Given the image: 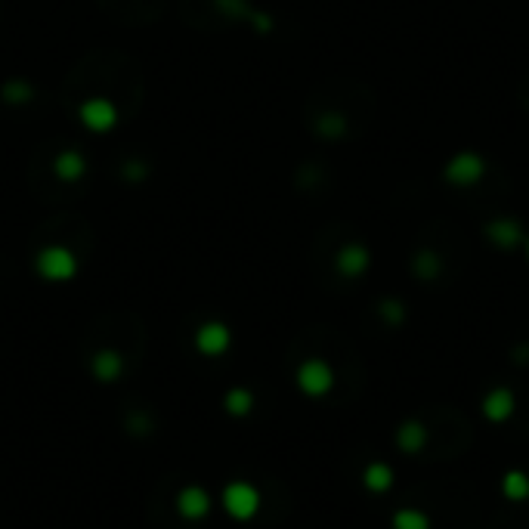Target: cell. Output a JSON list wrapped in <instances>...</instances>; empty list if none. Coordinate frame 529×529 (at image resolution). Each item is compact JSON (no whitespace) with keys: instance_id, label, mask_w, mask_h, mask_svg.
<instances>
[{"instance_id":"obj_1","label":"cell","mask_w":529,"mask_h":529,"mask_svg":"<svg viewBox=\"0 0 529 529\" xmlns=\"http://www.w3.org/2000/svg\"><path fill=\"white\" fill-rule=\"evenodd\" d=\"M220 507L235 524H251L263 507V492L251 480H229L220 492Z\"/></svg>"},{"instance_id":"obj_2","label":"cell","mask_w":529,"mask_h":529,"mask_svg":"<svg viewBox=\"0 0 529 529\" xmlns=\"http://www.w3.org/2000/svg\"><path fill=\"white\" fill-rule=\"evenodd\" d=\"M334 384H338V372L329 359L322 357H306L297 362L295 368V387L297 393L306 396V400H325L331 393Z\"/></svg>"},{"instance_id":"obj_3","label":"cell","mask_w":529,"mask_h":529,"mask_svg":"<svg viewBox=\"0 0 529 529\" xmlns=\"http://www.w3.org/2000/svg\"><path fill=\"white\" fill-rule=\"evenodd\" d=\"M486 171H489V162H486L477 149H462V152H455V155L445 158L440 177L445 186H452V190H473V186L483 183Z\"/></svg>"},{"instance_id":"obj_4","label":"cell","mask_w":529,"mask_h":529,"mask_svg":"<svg viewBox=\"0 0 529 529\" xmlns=\"http://www.w3.org/2000/svg\"><path fill=\"white\" fill-rule=\"evenodd\" d=\"M517 409H520L517 393H514V387H507V384H492L483 396H480V418H483L486 424H492V428L507 424L514 415H517Z\"/></svg>"},{"instance_id":"obj_5","label":"cell","mask_w":529,"mask_h":529,"mask_svg":"<svg viewBox=\"0 0 529 529\" xmlns=\"http://www.w3.org/2000/svg\"><path fill=\"white\" fill-rule=\"evenodd\" d=\"M526 235H529L526 226L517 217H505V214H501V217H492L483 223V239L496 251H505V254L524 248Z\"/></svg>"},{"instance_id":"obj_6","label":"cell","mask_w":529,"mask_h":529,"mask_svg":"<svg viewBox=\"0 0 529 529\" xmlns=\"http://www.w3.org/2000/svg\"><path fill=\"white\" fill-rule=\"evenodd\" d=\"M173 511H177V517L186 520V524H198V520L211 517L214 496L205 489V486L186 483L183 489L177 492V498H173Z\"/></svg>"},{"instance_id":"obj_7","label":"cell","mask_w":529,"mask_h":529,"mask_svg":"<svg viewBox=\"0 0 529 529\" xmlns=\"http://www.w3.org/2000/svg\"><path fill=\"white\" fill-rule=\"evenodd\" d=\"M393 445H396V452L406 458L421 455V452L430 445V428L421 421V418H402L393 430Z\"/></svg>"},{"instance_id":"obj_8","label":"cell","mask_w":529,"mask_h":529,"mask_svg":"<svg viewBox=\"0 0 529 529\" xmlns=\"http://www.w3.org/2000/svg\"><path fill=\"white\" fill-rule=\"evenodd\" d=\"M334 269H338L340 278H362L372 269V251L362 242H347L334 254Z\"/></svg>"},{"instance_id":"obj_9","label":"cell","mask_w":529,"mask_h":529,"mask_svg":"<svg viewBox=\"0 0 529 529\" xmlns=\"http://www.w3.org/2000/svg\"><path fill=\"white\" fill-rule=\"evenodd\" d=\"M192 344L201 357L217 359L229 350V347H233V331H229V325H223V322H205V325H198Z\"/></svg>"},{"instance_id":"obj_10","label":"cell","mask_w":529,"mask_h":529,"mask_svg":"<svg viewBox=\"0 0 529 529\" xmlns=\"http://www.w3.org/2000/svg\"><path fill=\"white\" fill-rule=\"evenodd\" d=\"M359 486L368 492V496H387V492L396 486L393 464L384 462V458H372V462H366L359 471Z\"/></svg>"},{"instance_id":"obj_11","label":"cell","mask_w":529,"mask_h":529,"mask_svg":"<svg viewBox=\"0 0 529 529\" xmlns=\"http://www.w3.org/2000/svg\"><path fill=\"white\" fill-rule=\"evenodd\" d=\"M75 269H78V263H75V257L68 254L66 248H47V251H40L38 273L44 276L47 282H66V278L75 276Z\"/></svg>"},{"instance_id":"obj_12","label":"cell","mask_w":529,"mask_h":529,"mask_svg":"<svg viewBox=\"0 0 529 529\" xmlns=\"http://www.w3.org/2000/svg\"><path fill=\"white\" fill-rule=\"evenodd\" d=\"M409 269H412V276L418 278V282H436L445 269V260H443L440 251L418 248L412 254V260H409Z\"/></svg>"},{"instance_id":"obj_13","label":"cell","mask_w":529,"mask_h":529,"mask_svg":"<svg viewBox=\"0 0 529 529\" xmlns=\"http://www.w3.org/2000/svg\"><path fill=\"white\" fill-rule=\"evenodd\" d=\"M90 375H93L100 384H115L124 375V359L118 350H96L90 357Z\"/></svg>"},{"instance_id":"obj_14","label":"cell","mask_w":529,"mask_h":529,"mask_svg":"<svg viewBox=\"0 0 529 529\" xmlns=\"http://www.w3.org/2000/svg\"><path fill=\"white\" fill-rule=\"evenodd\" d=\"M498 492L511 505H526L529 501V473L524 468H507L498 477Z\"/></svg>"},{"instance_id":"obj_15","label":"cell","mask_w":529,"mask_h":529,"mask_svg":"<svg viewBox=\"0 0 529 529\" xmlns=\"http://www.w3.org/2000/svg\"><path fill=\"white\" fill-rule=\"evenodd\" d=\"M220 406L229 418H248L257 409V396H254V390H248V387H229L226 393H223Z\"/></svg>"},{"instance_id":"obj_16","label":"cell","mask_w":529,"mask_h":529,"mask_svg":"<svg viewBox=\"0 0 529 529\" xmlns=\"http://www.w3.org/2000/svg\"><path fill=\"white\" fill-rule=\"evenodd\" d=\"M390 529H434V517L424 507H396L390 514Z\"/></svg>"},{"instance_id":"obj_17","label":"cell","mask_w":529,"mask_h":529,"mask_svg":"<svg viewBox=\"0 0 529 529\" xmlns=\"http://www.w3.org/2000/svg\"><path fill=\"white\" fill-rule=\"evenodd\" d=\"M378 319L384 325H390V329H400L409 319V306L402 304V297H384V301L378 304Z\"/></svg>"},{"instance_id":"obj_18","label":"cell","mask_w":529,"mask_h":529,"mask_svg":"<svg viewBox=\"0 0 529 529\" xmlns=\"http://www.w3.org/2000/svg\"><path fill=\"white\" fill-rule=\"evenodd\" d=\"M84 121L90 124V128H96V130H106L111 128V121H115V109L109 106L106 100H93V102H87L84 106Z\"/></svg>"},{"instance_id":"obj_19","label":"cell","mask_w":529,"mask_h":529,"mask_svg":"<svg viewBox=\"0 0 529 529\" xmlns=\"http://www.w3.org/2000/svg\"><path fill=\"white\" fill-rule=\"evenodd\" d=\"M319 134H325V137H344L347 134V118L344 115H334V111L322 115V118H319Z\"/></svg>"},{"instance_id":"obj_20","label":"cell","mask_w":529,"mask_h":529,"mask_svg":"<svg viewBox=\"0 0 529 529\" xmlns=\"http://www.w3.org/2000/svg\"><path fill=\"white\" fill-rule=\"evenodd\" d=\"M520 251H524V260L529 263V235H526V242H524V248H520Z\"/></svg>"}]
</instances>
